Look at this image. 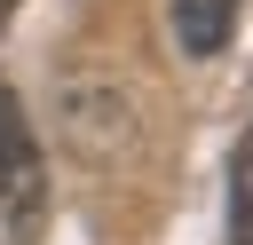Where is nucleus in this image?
I'll return each instance as SVG.
<instances>
[{
	"mask_svg": "<svg viewBox=\"0 0 253 245\" xmlns=\"http://www.w3.org/2000/svg\"><path fill=\"white\" fill-rule=\"evenodd\" d=\"M40 205H47L40 142H32V119H24V103L0 87V245H24V237L40 229Z\"/></svg>",
	"mask_w": 253,
	"mask_h": 245,
	"instance_id": "nucleus-1",
	"label": "nucleus"
},
{
	"mask_svg": "<svg viewBox=\"0 0 253 245\" xmlns=\"http://www.w3.org/2000/svg\"><path fill=\"white\" fill-rule=\"evenodd\" d=\"M237 8H245V0H174V40H182L190 55H213V47L229 40Z\"/></svg>",
	"mask_w": 253,
	"mask_h": 245,
	"instance_id": "nucleus-2",
	"label": "nucleus"
},
{
	"mask_svg": "<svg viewBox=\"0 0 253 245\" xmlns=\"http://www.w3.org/2000/svg\"><path fill=\"white\" fill-rule=\"evenodd\" d=\"M8 16H16V0H0V32H8Z\"/></svg>",
	"mask_w": 253,
	"mask_h": 245,
	"instance_id": "nucleus-4",
	"label": "nucleus"
},
{
	"mask_svg": "<svg viewBox=\"0 0 253 245\" xmlns=\"http://www.w3.org/2000/svg\"><path fill=\"white\" fill-rule=\"evenodd\" d=\"M229 245H253V126L229 142Z\"/></svg>",
	"mask_w": 253,
	"mask_h": 245,
	"instance_id": "nucleus-3",
	"label": "nucleus"
}]
</instances>
